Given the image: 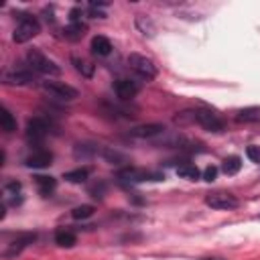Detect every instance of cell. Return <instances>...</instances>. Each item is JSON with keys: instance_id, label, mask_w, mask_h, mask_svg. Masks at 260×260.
Wrapping results in <instances>:
<instances>
[{"instance_id": "cell-19", "label": "cell", "mask_w": 260, "mask_h": 260, "mask_svg": "<svg viewBox=\"0 0 260 260\" xmlns=\"http://www.w3.org/2000/svg\"><path fill=\"white\" fill-rule=\"evenodd\" d=\"M177 175L183 177V179H187V181H197V179L201 177L199 169H197L193 162H183V165H179V167H177Z\"/></svg>"}, {"instance_id": "cell-26", "label": "cell", "mask_w": 260, "mask_h": 260, "mask_svg": "<svg viewBox=\"0 0 260 260\" xmlns=\"http://www.w3.org/2000/svg\"><path fill=\"white\" fill-rule=\"evenodd\" d=\"M91 215H93V207L91 205H79V207H73V211H71L73 219H87Z\"/></svg>"}, {"instance_id": "cell-15", "label": "cell", "mask_w": 260, "mask_h": 260, "mask_svg": "<svg viewBox=\"0 0 260 260\" xmlns=\"http://www.w3.org/2000/svg\"><path fill=\"white\" fill-rule=\"evenodd\" d=\"M35 183H37L39 193H41L43 197H49V195L55 191V187H57V181H55L53 177H45V175H37V177H35Z\"/></svg>"}, {"instance_id": "cell-11", "label": "cell", "mask_w": 260, "mask_h": 260, "mask_svg": "<svg viewBox=\"0 0 260 260\" xmlns=\"http://www.w3.org/2000/svg\"><path fill=\"white\" fill-rule=\"evenodd\" d=\"M138 83L136 81H132V79H118L116 83H114V91H116V95L120 98V100H132L136 93H138Z\"/></svg>"}, {"instance_id": "cell-12", "label": "cell", "mask_w": 260, "mask_h": 260, "mask_svg": "<svg viewBox=\"0 0 260 260\" xmlns=\"http://www.w3.org/2000/svg\"><path fill=\"white\" fill-rule=\"evenodd\" d=\"M51 160H53V152H49V150H35L32 154L26 156L24 165L28 169H45V167L51 165Z\"/></svg>"}, {"instance_id": "cell-16", "label": "cell", "mask_w": 260, "mask_h": 260, "mask_svg": "<svg viewBox=\"0 0 260 260\" xmlns=\"http://www.w3.org/2000/svg\"><path fill=\"white\" fill-rule=\"evenodd\" d=\"M91 51H93V55L106 57V55H110V51H112V43H110L106 37L98 35V37L91 39Z\"/></svg>"}, {"instance_id": "cell-22", "label": "cell", "mask_w": 260, "mask_h": 260, "mask_svg": "<svg viewBox=\"0 0 260 260\" xmlns=\"http://www.w3.org/2000/svg\"><path fill=\"white\" fill-rule=\"evenodd\" d=\"M136 26H138V30H140L144 37H152V35H154V24H152V20H150L148 16H144V14H136Z\"/></svg>"}, {"instance_id": "cell-13", "label": "cell", "mask_w": 260, "mask_h": 260, "mask_svg": "<svg viewBox=\"0 0 260 260\" xmlns=\"http://www.w3.org/2000/svg\"><path fill=\"white\" fill-rule=\"evenodd\" d=\"M160 132H165L162 124H144V126H136L130 130V134L136 138H152V136H158Z\"/></svg>"}, {"instance_id": "cell-9", "label": "cell", "mask_w": 260, "mask_h": 260, "mask_svg": "<svg viewBox=\"0 0 260 260\" xmlns=\"http://www.w3.org/2000/svg\"><path fill=\"white\" fill-rule=\"evenodd\" d=\"M2 79L8 85H26V83H32L35 81V71L28 69V67H18V69L6 71L2 75Z\"/></svg>"}, {"instance_id": "cell-4", "label": "cell", "mask_w": 260, "mask_h": 260, "mask_svg": "<svg viewBox=\"0 0 260 260\" xmlns=\"http://www.w3.org/2000/svg\"><path fill=\"white\" fill-rule=\"evenodd\" d=\"M118 179L124 181V183H142V181H160V179H165V177H162V173L126 167V169H120V171H118Z\"/></svg>"}, {"instance_id": "cell-14", "label": "cell", "mask_w": 260, "mask_h": 260, "mask_svg": "<svg viewBox=\"0 0 260 260\" xmlns=\"http://www.w3.org/2000/svg\"><path fill=\"white\" fill-rule=\"evenodd\" d=\"M20 191H22V187H20L18 181H8V183L4 185V199H6V203H10V205H18V203L22 201Z\"/></svg>"}, {"instance_id": "cell-18", "label": "cell", "mask_w": 260, "mask_h": 260, "mask_svg": "<svg viewBox=\"0 0 260 260\" xmlns=\"http://www.w3.org/2000/svg\"><path fill=\"white\" fill-rule=\"evenodd\" d=\"M85 30H87V26L79 20V22H69V24L65 26V30H63V35H65V39H69V41H79V39L85 35Z\"/></svg>"}, {"instance_id": "cell-8", "label": "cell", "mask_w": 260, "mask_h": 260, "mask_svg": "<svg viewBox=\"0 0 260 260\" xmlns=\"http://www.w3.org/2000/svg\"><path fill=\"white\" fill-rule=\"evenodd\" d=\"M49 122L45 120V118H41V116H37V118H30L28 122H26V140L28 142H41L47 134H49Z\"/></svg>"}, {"instance_id": "cell-17", "label": "cell", "mask_w": 260, "mask_h": 260, "mask_svg": "<svg viewBox=\"0 0 260 260\" xmlns=\"http://www.w3.org/2000/svg\"><path fill=\"white\" fill-rule=\"evenodd\" d=\"M236 120L238 122H260V106H250V108L238 110Z\"/></svg>"}, {"instance_id": "cell-25", "label": "cell", "mask_w": 260, "mask_h": 260, "mask_svg": "<svg viewBox=\"0 0 260 260\" xmlns=\"http://www.w3.org/2000/svg\"><path fill=\"white\" fill-rule=\"evenodd\" d=\"M0 124H2V130L4 132H14L16 130V120H14V116L6 110V108H2V114H0Z\"/></svg>"}, {"instance_id": "cell-10", "label": "cell", "mask_w": 260, "mask_h": 260, "mask_svg": "<svg viewBox=\"0 0 260 260\" xmlns=\"http://www.w3.org/2000/svg\"><path fill=\"white\" fill-rule=\"evenodd\" d=\"M35 238H37V234H30V232H26V234H20L16 240H12L10 244H8V248L2 252V256L4 258H14V256H18L28 244H32L35 242Z\"/></svg>"}, {"instance_id": "cell-7", "label": "cell", "mask_w": 260, "mask_h": 260, "mask_svg": "<svg viewBox=\"0 0 260 260\" xmlns=\"http://www.w3.org/2000/svg\"><path fill=\"white\" fill-rule=\"evenodd\" d=\"M205 203L211 207V209H236L240 205L238 197L232 195V193H223V191H215V193H209L205 197Z\"/></svg>"}, {"instance_id": "cell-27", "label": "cell", "mask_w": 260, "mask_h": 260, "mask_svg": "<svg viewBox=\"0 0 260 260\" xmlns=\"http://www.w3.org/2000/svg\"><path fill=\"white\" fill-rule=\"evenodd\" d=\"M98 152V146H93V144H77L75 146V156H91V154H95Z\"/></svg>"}, {"instance_id": "cell-29", "label": "cell", "mask_w": 260, "mask_h": 260, "mask_svg": "<svg viewBox=\"0 0 260 260\" xmlns=\"http://www.w3.org/2000/svg\"><path fill=\"white\" fill-rule=\"evenodd\" d=\"M246 154H248V158H250L252 162H258V165H260V146H256V144L248 146V148H246Z\"/></svg>"}, {"instance_id": "cell-21", "label": "cell", "mask_w": 260, "mask_h": 260, "mask_svg": "<svg viewBox=\"0 0 260 260\" xmlns=\"http://www.w3.org/2000/svg\"><path fill=\"white\" fill-rule=\"evenodd\" d=\"M87 177H89V169H85V167H79V169L63 173V179L69 181V183H83Z\"/></svg>"}, {"instance_id": "cell-1", "label": "cell", "mask_w": 260, "mask_h": 260, "mask_svg": "<svg viewBox=\"0 0 260 260\" xmlns=\"http://www.w3.org/2000/svg\"><path fill=\"white\" fill-rule=\"evenodd\" d=\"M26 67L37 71V73H43V75H59L61 73L57 63L51 61L47 55H43L39 49H30L26 53Z\"/></svg>"}, {"instance_id": "cell-23", "label": "cell", "mask_w": 260, "mask_h": 260, "mask_svg": "<svg viewBox=\"0 0 260 260\" xmlns=\"http://www.w3.org/2000/svg\"><path fill=\"white\" fill-rule=\"evenodd\" d=\"M240 169H242V158H240V156H228V158H223L221 171H223L225 175H236Z\"/></svg>"}, {"instance_id": "cell-20", "label": "cell", "mask_w": 260, "mask_h": 260, "mask_svg": "<svg viewBox=\"0 0 260 260\" xmlns=\"http://www.w3.org/2000/svg\"><path fill=\"white\" fill-rule=\"evenodd\" d=\"M75 242H77V238H75V234L69 232V230H59V232L55 234V244L61 246V248H73Z\"/></svg>"}, {"instance_id": "cell-3", "label": "cell", "mask_w": 260, "mask_h": 260, "mask_svg": "<svg viewBox=\"0 0 260 260\" xmlns=\"http://www.w3.org/2000/svg\"><path fill=\"white\" fill-rule=\"evenodd\" d=\"M191 118H193V122H197L199 126H203V128L209 130V132H221V130L225 128L223 120H221L213 110H207V108L191 110Z\"/></svg>"}, {"instance_id": "cell-5", "label": "cell", "mask_w": 260, "mask_h": 260, "mask_svg": "<svg viewBox=\"0 0 260 260\" xmlns=\"http://www.w3.org/2000/svg\"><path fill=\"white\" fill-rule=\"evenodd\" d=\"M128 65L132 71H136L142 79H154L156 77V65L144 57V55H138V53H130L128 57Z\"/></svg>"}, {"instance_id": "cell-2", "label": "cell", "mask_w": 260, "mask_h": 260, "mask_svg": "<svg viewBox=\"0 0 260 260\" xmlns=\"http://www.w3.org/2000/svg\"><path fill=\"white\" fill-rule=\"evenodd\" d=\"M39 32H41V24H39V20L35 16H30V14H18V24H16V28L12 32L14 43H26L32 37H37Z\"/></svg>"}, {"instance_id": "cell-24", "label": "cell", "mask_w": 260, "mask_h": 260, "mask_svg": "<svg viewBox=\"0 0 260 260\" xmlns=\"http://www.w3.org/2000/svg\"><path fill=\"white\" fill-rule=\"evenodd\" d=\"M71 63H73V67H75L83 77H91V75H93V65H91V63H87L85 59L71 57Z\"/></svg>"}, {"instance_id": "cell-30", "label": "cell", "mask_w": 260, "mask_h": 260, "mask_svg": "<svg viewBox=\"0 0 260 260\" xmlns=\"http://www.w3.org/2000/svg\"><path fill=\"white\" fill-rule=\"evenodd\" d=\"M215 177H217V169H215V167H207V169L203 171V181L211 183V181H215Z\"/></svg>"}, {"instance_id": "cell-6", "label": "cell", "mask_w": 260, "mask_h": 260, "mask_svg": "<svg viewBox=\"0 0 260 260\" xmlns=\"http://www.w3.org/2000/svg\"><path fill=\"white\" fill-rule=\"evenodd\" d=\"M41 87H43V91H47L51 98H57V100L71 102L77 98V89L67 85L65 81H43Z\"/></svg>"}, {"instance_id": "cell-28", "label": "cell", "mask_w": 260, "mask_h": 260, "mask_svg": "<svg viewBox=\"0 0 260 260\" xmlns=\"http://www.w3.org/2000/svg\"><path fill=\"white\" fill-rule=\"evenodd\" d=\"M104 193H106V185H104V183H95L93 187H89V195H91L93 199H102Z\"/></svg>"}]
</instances>
